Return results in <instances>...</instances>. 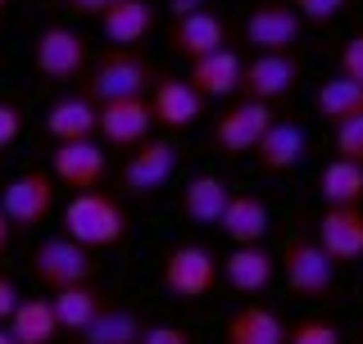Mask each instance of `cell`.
<instances>
[{
	"instance_id": "obj_27",
	"label": "cell",
	"mask_w": 363,
	"mask_h": 344,
	"mask_svg": "<svg viewBox=\"0 0 363 344\" xmlns=\"http://www.w3.org/2000/svg\"><path fill=\"white\" fill-rule=\"evenodd\" d=\"M5 326L14 331L18 344H55V340L64 336V326H60V317H55V304L50 299H23Z\"/></svg>"
},
{
	"instance_id": "obj_37",
	"label": "cell",
	"mask_w": 363,
	"mask_h": 344,
	"mask_svg": "<svg viewBox=\"0 0 363 344\" xmlns=\"http://www.w3.org/2000/svg\"><path fill=\"white\" fill-rule=\"evenodd\" d=\"M23 304V294H18V285L5 277V272H0V322H9V317H14V308Z\"/></svg>"
},
{
	"instance_id": "obj_33",
	"label": "cell",
	"mask_w": 363,
	"mask_h": 344,
	"mask_svg": "<svg viewBox=\"0 0 363 344\" xmlns=\"http://www.w3.org/2000/svg\"><path fill=\"white\" fill-rule=\"evenodd\" d=\"M23 136V105L18 100H0V150H9Z\"/></svg>"
},
{
	"instance_id": "obj_31",
	"label": "cell",
	"mask_w": 363,
	"mask_h": 344,
	"mask_svg": "<svg viewBox=\"0 0 363 344\" xmlns=\"http://www.w3.org/2000/svg\"><path fill=\"white\" fill-rule=\"evenodd\" d=\"M286 5H291L304 23H318V28H323V23H332V18L345 14L350 0H286Z\"/></svg>"
},
{
	"instance_id": "obj_20",
	"label": "cell",
	"mask_w": 363,
	"mask_h": 344,
	"mask_svg": "<svg viewBox=\"0 0 363 344\" xmlns=\"http://www.w3.org/2000/svg\"><path fill=\"white\" fill-rule=\"evenodd\" d=\"M223 277L236 294H264L277 277V254H268L264 245H232V254L223 258Z\"/></svg>"
},
{
	"instance_id": "obj_18",
	"label": "cell",
	"mask_w": 363,
	"mask_h": 344,
	"mask_svg": "<svg viewBox=\"0 0 363 344\" xmlns=\"http://www.w3.org/2000/svg\"><path fill=\"white\" fill-rule=\"evenodd\" d=\"M241 73H245V59L227 45L218 55H204L186 68V82L200 91L204 100H227V96H241Z\"/></svg>"
},
{
	"instance_id": "obj_14",
	"label": "cell",
	"mask_w": 363,
	"mask_h": 344,
	"mask_svg": "<svg viewBox=\"0 0 363 344\" xmlns=\"http://www.w3.org/2000/svg\"><path fill=\"white\" fill-rule=\"evenodd\" d=\"M50 177L73 195L96 190L105 177V145L100 141H64L50 150Z\"/></svg>"
},
{
	"instance_id": "obj_17",
	"label": "cell",
	"mask_w": 363,
	"mask_h": 344,
	"mask_svg": "<svg viewBox=\"0 0 363 344\" xmlns=\"http://www.w3.org/2000/svg\"><path fill=\"white\" fill-rule=\"evenodd\" d=\"M259 168L268 172V177H281V172H291V168H300L304 159H309V132L300 127V122H291V118H277L268 127V136L259 141Z\"/></svg>"
},
{
	"instance_id": "obj_38",
	"label": "cell",
	"mask_w": 363,
	"mask_h": 344,
	"mask_svg": "<svg viewBox=\"0 0 363 344\" xmlns=\"http://www.w3.org/2000/svg\"><path fill=\"white\" fill-rule=\"evenodd\" d=\"M164 5H168L173 18H186V14H196V9H204V0H164Z\"/></svg>"
},
{
	"instance_id": "obj_34",
	"label": "cell",
	"mask_w": 363,
	"mask_h": 344,
	"mask_svg": "<svg viewBox=\"0 0 363 344\" xmlns=\"http://www.w3.org/2000/svg\"><path fill=\"white\" fill-rule=\"evenodd\" d=\"M123 5V0H60V9H64V14H77V18H105L109 14V9H118Z\"/></svg>"
},
{
	"instance_id": "obj_3",
	"label": "cell",
	"mask_w": 363,
	"mask_h": 344,
	"mask_svg": "<svg viewBox=\"0 0 363 344\" xmlns=\"http://www.w3.org/2000/svg\"><path fill=\"white\" fill-rule=\"evenodd\" d=\"M277 268L291 294L300 299H332L336 294V263L327 258V249L318 245V236L291 231L277 249Z\"/></svg>"
},
{
	"instance_id": "obj_15",
	"label": "cell",
	"mask_w": 363,
	"mask_h": 344,
	"mask_svg": "<svg viewBox=\"0 0 363 344\" xmlns=\"http://www.w3.org/2000/svg\"><path fill=\"white\" fill-rule=\"evenodd\" d=\"M318 245L327 249V258H332L336 268L363 263V204L323 209V217H318Z\"/></svg>"
},
{
	"instance_id": "obj_13",
	"label": "cell",
	"mask_w": 363,
	"mask_h": 344,
	"mask_svg": "<svg viewBox=\"0 0 363 344\" xmlns=\"http://www.w3.org/2000/svg\"><path fill=\"white\" fill-rule=\"evenodd\" d=\"M295 82H300V59L295 55H250L241 73V100L272 105V100L291 96Z\"/></svg>"
},
{
	"instance_id": "obj_39",
	"label": "cell",
	"mask_w": 363,
	"mask_h": 344,
	"mask_svg": "<svg viewBox=\"0 0 363 344\" xmlns=\"http://www.w3.org/2000/svg\"><path fill=\"white\" fill-rule=\"evenodd\" d=\"M9 236H14V222L5 217V204H0V258H5V249H9Z\"/></svg>"
},
{
	"instance_id": "obj_1",
	"label": "cell",
	"mask_w": 363,
	"mask_h": 344,
	"mask_svg": "<svg viewBox=\"0 0 363 344\" xmlns=\"http://www.w3.org/2000/svg\"><path fill=\"white\" fill-rule=\"evenodd\" d=\"M155 86V68L141 50H118L109 45L100 59H91L82 77V96L96 105H113V100H145V91Z\"/></svg>"
},
{
	"instance_id": "obj_26",
	"label": "cell",
	"mask_w": 363,
	"mask_h": 344,
	"mask_svg": "<svg viewBox=\"0 0 363 344\" xmlns=\"http://www.w3.org/2000/svg\"><path fill=\"white\" fill-rule=\"evenodd\" d=\"M313 109H318V118H327L332 127H340V122H350V118H363V82H354V77H345V73H332L327 82H318Z\"/></svg>"
},
{
	"instance_id": "obj_16",
	"label": "cell",
	"mask_w": 363,
	"mask_h": 344,
	"mask_svg": "<svg viewBox=\"0 0 363 344\" xmlns=\"http://www.w3.org/2000/svg\"><path fill=\"white\" fill-rule=\"evenodd\" d=\"M155 113L150 100H113V105H100V141L113 145V150H136V145L150 141Z\"/></svg>"
},
{
	"instance_id": "obj_11",
	"label": "cell",
	"mask_w": 363,
	"mask_h": 344,
	"mask_svg": "<svg viewBox=\"0 0 363 344\" xmlns=\"http://www.w3.org/2000/svg\"><path fill=\"white\" fill-rule=\"evenodd\" d=\"M227 37H232V28H227V18L213 14V9H196V14L168 23V50H173L177 59H186V64L227 50Z\"/></svg>"
},
{
	"instance_id": "obj_30",
	"label": "cell",
	"mask_w": 363,
	"mask_h": 344,
	"mask_svg": "<svg viewBox=\"0 0 363 344\" xmlns=\"http://www.w3.org/2000/svg\"><path fill=\"white\" fill-rule=\"evenodd\" d=\"M286 344H340V326L332 317H323V313H309V317H300V322L291 326Z\"/></svg>"
},
{
	"instance_id": "obj_22",
	"label": "cell",
	"mask_w": 363,
	"mask_h": 344,
	"mask_svg": "<svg viewBox=\"0 0 363 344\" xmlns=\"http://www.w3.org/2000/svg\"><path fill=\"white\" fill-rule=\"evenodd\" d=\"M291 326L281 322V313H272L264 304H245L227 317L223 344H286Z\"/></svg>"
},
{
	"instance_id": "obj_29",
	"label": "cell",
	"mask_w": 363,
	"mask_h": 344,
	"mask_svg": "<svg viewBox=\"0 0 363 344\" xmlns=\"http://www.w3.org/2000/svg\"><path fill=\"white\" fill-rule=\"evenodd\" d=\"M145 336V326H141V317L132 313V308H105V313L91 322L86 336H77L82 344H141Z\"/></svg>"
},
{
	"instance_id": "obj_9",
	"label": "cell",
	"mask_w": 363,
	"mask_h": 344,
	"mask_svg": "<svg viewBox=\"0 0 363 344\" xmlns=\"http://www.w3.org/2000/svg\"><path fill=\"white\" fill-rule=\"evenodd\" d=\"M177 172V150L168 136H150L145 145H136V150L123 159L118 168V186L123 195H132V200H150L155 190H164L168 181H173Z\"/></svg>"
},
{
	"instance_id": "obj_28",
	"label": "cell",
	"mask_w": 363,
	"mask_h": 344,
	"mask_svg": "<svg viewBox=\"0 0 363 344\" xmlns=\"http://www.w3.org/2000/svg\"><path fill=\"white\" fill-rule=\"evenodd\" d=\"M318 195H323L327 209H350V204H363V164H350V159H332L318 172Z\"/></svg>"
},
{
	"instance_id": "obj_6",
	"label": "cell",
	"mask_w": 363,
	"mask_h": 344,
	"mask_svg": "<svg viewBox=\"0 0 363 344\" xmlns=\"http://www.w3.org/2000/svg\"><path fill=\"white\" fill-rule=\"evenodd\" d=\"M159 281H164V290L173 294L177 304H200L204 294H213V285H218V258L204 245H196V240L173 245L164 254V263H159Z\"/></svg>"
},
{
	"instance_id": "obj_23",
	"label": "cell",
	"mask_w": 363,
	"mask_h": 344,
	"mask_svg": "<svg viewBox=\"0 0 363 344\" xmlns=\"http://www.w3.org/2000/svg\"><path fill=\"white\" fill-rule=\"evenodd\" d=\"M268 227H272L268 204L259 200V195H250V190H232V204H227L218 231L232 240V245H264Z\"/></svg>"
},
{
	"instance_id": "obj_4",
	"label": "cell",
	"mask_w": 363,
	"mask_h": 344,
	"mask_svg": "<svg viewBox=\"0 0 363 344\" xmlns=\"http://www.w3.org/2000/svg\"><path fill=\"white\" fill-rule=\"evenodd\" d=\"M28 272H32V281H37V285H45L50 294H60V290H73V285L96 281L100 263H96V249L77 245V240H68V236H45L41 245H32Z\"/></svg>"
},
{
	"instance_id": "obj_19",
	"label": "cell",
	"mask_w": 363,
	"mask_h": 344,
	"mask_svg": "<svg viewBox=\"0 0 363 344\" xmlns=\"http://www.w3.org/2000/svg\"><path fill=\"white\" fill-rule=\"evenodd\" d=\"M232 204V186L218 172H196V177L182 186V217L196 227H223V213Z\"/></svg>"
},
{
	"instance_id": "obj_10",
	"label": "cell",
	"mask_w": 363,
	"mask_h": 344,
	"mask_svg": "<svg viewBox=\"0 0 363 344\" xmlns=\"http://www.w3.org/2000/svg\"><path fill=\"white\" fill-rule=\"evenodd\" d=\"M0 204H5V217L14 222V231H37L45 217H50V209H55V177L41 172V168L18 172V177L5 181Z\"/></svg>"
},
{
	"instance_id": "obj_41",
	"label": "cell",
	"mask_w": 363,
	"mask_h": 344,
	"mask_svg": "<svg viewBox=\"0 0 363 344\" xmlns=\"http://www.w3.org/2000/svg\"><path fill=\"white\" fill-rule=\"evenodd\" d=\"M5 5H9V0H0V14H5Z\"/></svg>"
},
{
	"instance_id": "obj_32",
	"label": "cell",
	"mask_w": 363,
	"mask_h": 344,
	"mask_svg": "<svg viewBox=\"0 0 363 344\" xmlns=\"http://www.w3.org/2000/svg\"><path fill=\"white\" fill-rule=\"evenodd\" d=\"M336 159L363 164V118H350L336 127Z\"/></svg>"
},
{
	"instance_id": "obj_36",
	"label": "cell",
	"mask_w": 363,
	"mask_h": 344,
	"mask_svg": "<svg viewBox=\"0 0 363 344\" xmlns=\"http://www.w3.org/2000/svg\"><path fill=\"white\" fill-rule=\"evenodd\" d=\"M141 344H191V336L182 326H145Z\"/></svg>"
},
{
	"instance_id": "obj_12",
	"label": "cell",
	"mask_w": 363,
	"mask_h": 344,
	"mask_svg": "<svg viewBox=\"0 0 363 344\" xmlns=\"http://www.w3.org/2000/svg\"><path fill=\"white\" fill-rule=\"evenodd\" d=\"M150 113H155V127L164 132H186L204 118V96L186 77H168L159 73L150 86Z\"/></svg>"
},
{
	"instance_id": "obj_5",
	"label": "cell",
	"mask_w": 363,
	"mask_h": 344,
	"mask_svg": "<svg viewBox=\"0 0 363 344\" xmlns=\"http://www.w3.org/2000/svg\"><path fill=\"white\" fill-rule=\"evenodd\" d=\"M32 68L45 77V82H82L91 68V45L82 41V32H73L68 23H50V28L37 32L32 41Z\"/></svg>"
},
{
	"instance_id": "obj_8",
	"label": "cell",
	"mask_w": 363,
	"mask_h": 344,
	"mask_svg": "<svg viewBox=\"0 0 363 344\" xmlns=\"http://www.w3.org/2000/svg\"><path fill=\"white\" fill-rule=\"evenodd\" d=\"M300 32H304V18L295 14L286 0H259L245 14L241 37L255 55H295Z\"/></svg>"
},
{
	"instance_id": "obj_24",
	"label": "cell",
	"mask_w": 363,
	"mask_h": 344,
	"mask_svg": "<svg viewBox=\"0 0 363 344\" xmlns=\"http://www.w3.org/2000/svg\"><path fill=\"white\" fill-rule=\"evenodd\" d=\"M50 304H55V317H60V326L68 331V336H86L91 322L109 308V294L100 290L96 281H86V285H73V290L50 294Z\"/></svg>"
},
{
	"instance_id": "obj_21",
	"label": "cell",
	"mask_w": 363,
	"mask_h": 344,
	"mask_svg": "<svg viewBox=\"0 0 363 344\" xmlns=\"http://www.w3.org/2000/svg\"><path fill=\"white\" fill-rule=\"evenodd\" d=\"M45 132L55 136V145L64 141H96L100 136V105L86 96H64L55 100L45 113Z\"/></svg>"
},
{
	"instance_id": "obj_7",
	"label": "cell",
	"mask_w": 363,
	"mask_h": 344,
	"mask_svg": "<svg viewBox=\"0 0 363 344\" xmlns=\"http://www.w3.org/2000/svg\"><path fill=\"white\" fill-rule=\"evenodd\" d=\"M277 122V113L268 105H259V100H236V105L223 109V118L213 122V150L223 159H245L259 150V141L268 136V127Z\"/></svg>"
},
{
	"instance_id": "obj_35",
	"label": "cell",
	"mask_w": 363,
	"mask_h": 344,
	"mask_svg": "<svg viewBox=\"0 0 363 344\" xmlns=\"http://www.w3.org/2000/svg\"><path fill=\"white\" fill-rule=\"evenodd\" d=\"M340 73L363 82V32H354V37L340 45Z\"/></svg>"
},
{
	"instance_id": "obj_2",
	"label": "cell",
	"mask_w": 363,
	"mask_h": 344,
	"mask_svg": "<svg viewBox=\"0 0 363 344\" xmlns=\"http://www.w3.org/2000/svg\"><path fill=\"white\" fill-rule=\"evenodd\" d=\"M64 236L86 249H109L128 236V209L109 190H82L64 204Z\"/></svg>"
},
{
	"instance_id": "obj_25",
	"label": "cell",
	"mask_w": 363,
	"mask_h": 344,
	"mask_svg": "<svg viewBox=\"0 0 363 344\" xmlns=\"http://www.w3.org/2000/svg\"><path fill=\"white\" fill-rule=\"evenodd\" d=\"M150 28H155V5L150 0H123L118 9H109V14L100 18L105 41L118 45V50H136V45L150 37Z\"/></svg>"
},
{
	"instance_id": "obj_40",
	"label": "cell",
	"mask_w": 363,
	"mask_h": 344,
	"mask_svg": "<svg viewBox=\"0 0 363 344\" xmlns=\"http://www.w3.org/2000/svg\"><path fill=\"white\" fill-rule=\"evenodd\" d=\"M0 344H18V340H14V331H9L5 322H0Z\"/></svg>"
}]
</instances>
